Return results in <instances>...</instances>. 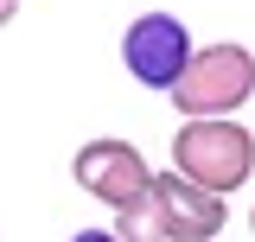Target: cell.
I'll return each mask as SVG.
<instances>
[{
    "label": "cell",
    "mask_w": 255,
    "mask_h": 242,
    "mask_svg": "<svg viewBox=\"0 0 255 242\" xmlns=\"http://www.w3.org/2000/svg\"><path fill=\"white\" fill-rule=\"evenodd\" d=\"M70 242H122V236H115V230H77Z\"/></svg>",
    "instance_id": "52a82bcc"
},
{
    "label": "cell",
    "mask_w": 255,
    "mask_h": 242,
    "mask_svg": "<svg viewBox=\"0 0 255 242\" xmlns=\"http://www.w3.org/2000/svg\"><path fill=\"white\" fill-rule=\"evenodd\" d=\"M70 179L83 185L90 198H102L109 211H122V204H134V198L153 191V166H147V153L134 147V140L102 134V140H83V147H77Z\"/></svg>",
    "instance_id": "277c9868"
},
{
    "label": "cell",
    "mask_w": 255,
    "mask_h": 242,
    "mask_svg": "<svg viewBox=\"0 0 255 242\" xmlns=\"http://www.w3.org/2000/svg\"><path fill=\"white\" fill-rule=\"evenodd\" d=\"M115 236H122V242H166V223H159L153 198H134V204H122V211H115Z\"/></svg>",
    "instance_id": "8992f818"
},
{
    "label": "cell",
    "mask_w": 255,
    "mask_h": 242,
    "mask_svg": "<svg viewBox=\"0 0 255 242\" xmlns=\"http://www.w3.org/2000/svg\"><path fill=\"white\" fill-rule=\"evenodd\" d=\"M147 198H153L159 223H166V242H217L223 223H230V204L217 191L179 179V172H153V191Z\"/></svg>",
    "instance_id": "5b68a950"
},
{
    "label": "cell",
    "mask_w": 255,
    "mask_h": 242,
    "mask_svg": "<svg viewBox=\"0 0 255 242\" xmlns=\"http://www.w3.org/2000/svg\"><path fill=\"white\" fill-rule=\"evenodd\" d=\"M172 109L179 115H236L243 102H255V51L249 45H236V38H223V45H204V51H191L185 77L172 83Z\"/></svg>",
    "instance_id": "7a4b0ae2"
},
{
    "label": "cell",
    "mask_w": 255,
    "mask_h": 242,
    "mask_svg": "<svg viewBox=\"0 0 255 242\" xmlns=\"http://www.w3.org/2000/svg\"><path fill=\"white\" fill-rule=\"evenodd\" d=\"M249 230H255V211H249Z\"/></svg>",
    "instance_id": "9c48e42d"
},
{
    "label": "cell",
    "mask_w": 255,
    "mask_h": 242,
    "mask_svg": "<svg viewBox=\"0 0 255 242\" xmlns=\"http://www.w3.org/2000/svg\"><path fill=\"white\" fill-rule=\"evenodd\" d=\"M13 13H19V0H0V26H13Z\"/></svg>",
    "instance_id": "ba28073f"
},
{
    "label": "cell",
    "mask_w": 255,
    "mask_h": 242,
    "mask_svg": "<svg viewBox=\"0 0 255 242\" xmlns=\"http://www.w3.org/2000/svg\"><path fill=\"white\" fill-rule=\"evenodd\" d=\"M172 172L230 198L255 179V134L236 115H191L172 134Z\"/></svg>",
    "instance_id": "6da1fadb"
},
{
    "label": "cell",
    "mask_w": 255,
    "mask_h": 242,
    "mask_svg": "<svg viewBox=\"0 0 255 242\" xmlns=\"http://www.w3.org/2000/svg\"><path fill=\"white\" fill-rule=\"evenodd\" d=\"M191 26L179 19V13H140L134 26L122 32V64H128V77L140 83V90H172L179 77H185V64H191Z\"/></svg>",
    "instance_id": "3957f363"
}]
</instances>
